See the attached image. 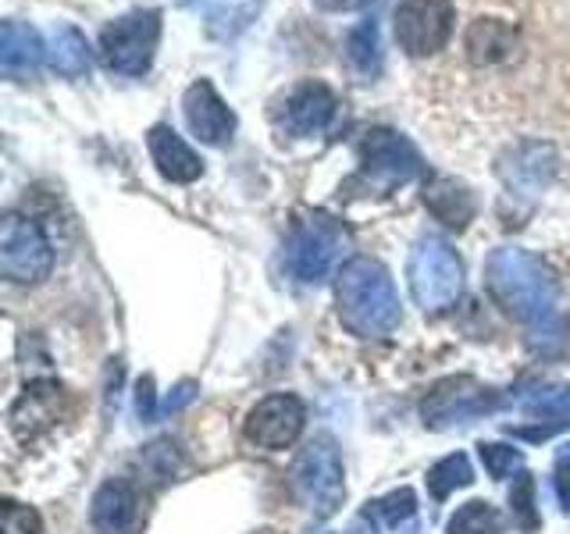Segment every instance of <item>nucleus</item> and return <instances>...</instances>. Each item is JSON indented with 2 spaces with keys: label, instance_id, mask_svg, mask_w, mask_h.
Wrapping results in <instances>:
<instances>
[{
  "label": "nucleus",
  "instance_id": "1",
  "mask_svg": "<svg viewBox=\"0 0 570 534\" xmlns=\"http://www.w3.org/2000/svg\"><path fill=\"white\" fill-rule=\"evenodd\" d=\"M485 281L495 303L513 320L542 332L557 317V278L549 267L521 246H499L489 254Z\"/></svg>",
  "mask_w": 570,
  "mask_h": 534
},
{
  "label": "nucleus",
  "instance_id": "2",
  "mask_svg": "<svg viewBox=\"0 0 570 534\" xmlns=\"http://www.w3.org/2000/svg\"><path fill=\"white\" fill-rule=\"evenodd\" d=\"M338 320L361 338H382L400 325V296L379 260L353 257L335 275Z\"/></svg>",
  "mask_w": 570,
  "mask_h": 534
},
{
  "label": "nucleus",
  "instance_id": "3",
  "mask_svg": "<svg viewBox=\"0 0 570 534\" xmlns=\"http://www.w3.org/2000/svg\"><path fill=\"white\" fill-rule=\"evenodd\" d=\"M406 278H410V293H414L424 314L450 310L463 293V264L456 257V249L439 236H424L410 249Z\"/></svg>",
  "mask_w": 570,
  "mask_h": 534
},
{
  "label": "nucleus",
  "instance_id": "4",
  "mask_svg": "<svg viewBox=\"0 0 570 534\" xmlns=\"http://www.w3.org/2000/svg\"><path fill=\"white\" fill-rule=\"evenodd\" d=\"M157 40H160V11L136 8L129 14L115 18V22L100 32L97 53L104 68L118 71V76H147L154 65Z\"/></svg>",
  "mask_w": 570,
  "mask_h": 534
},
{
  "label": "nucleus",
  "instance_id": "5",
  "mask_svg": "<svg viewBox=\"0 0 570 534\" xmlns=\"http://www.w3.org/2000/svg\"><path fill=\"white\" fill-rule=\"evenodd\" d=\"M456 26L453 0H400L396 14H392V29H396V43L406 58H432L445 50Z\"/></svg>",
  "mask_w": 570,
  "mask_h": 534
},
{
  "label": "nucleus",
  "instance_id": "6",
  "mask_svg": "<svg viewBox=\"0 0 570 534\" xmlns=\"http://www.w3.org/2000/svg\"><path fill=\"white\" fill-rule=\"evenodd\" d=\"M53 249L40 221L26 214H8L0 221V271L18 285H36L50 275Z\"/></svg>",
  "mask_w": 570,
  "mask_h": 534
},
{
  "label": "nucleus",
  "instance_id": "7",
  "mask_svg": "<svg viewBox=\"0 0 570 534\" xmlns=\"http://www.w3.org/2000/svg\"><path fill=\"white\" fill-rule=\"evenodd\" d=\"M350 236L346 228L325 218V214H314V218L299 221L289 236V254H285V264L299 281H325L328 271L335 267V260L343 257Z\"/></svg>",
  "mask_w": 570,
  "mask_h": 534
},
{
  "label": "nucleus",
  "instance_id": "8",
  "mask_svg": "<svg viewBox=\"0 0 570 534\" xmlns=\"http://www.w3.org/2000/svg\"><path fill=\"white\" fill-rule=\"evenodd\" d=\"M293 485L311 513L332 516L338 510L346 485H343V459H338L332 438H314L307 449L299 453L293 467Z\"/></svg>",
  "mask_w": 570,
  "mask_h": 534
},
{
  "label": "nucleus",
  "instance_id": "9",
  "mask_svg": "<svg viewBox=\"0 0 570 534\" xmlns=\"http://www.w3.org/2000/svg\"><path fill=\"white\" fill-rule=\"evenodd\" d=\"M495 409H499V396L492 388H485L474 378H445L428 392L421 414L428 427L445 432V427L471 424L485 414H495Z\"/></svg>",
  "mask_w": 570,
  "mask_h": 534
},
{
  "label": "nucleus",
  "instance_id": "10",
  "mask_svg": "<svg viewBox=\"0 0 570 534\" xmlns=\"http://www.w3.org/2000/svg\"><path fill=\"white\" fill-rule=\"evenodd\" d=\"M361 168L364 178L379 189H392L410 182L421 171V157L414 142L392 129H371L361 139Z\"/></svg>",
  "mask_w": 570,
  "mask_h": 534
},
{
  "label": "nucleus",
  "instance_id": "11",
  "mask_svg": "<svg viewBox=\"0 0 570 534\" xmlns=\"http://www.w3.org/2000/svg\"><path fill=\"white\" fill-rule=\"evenodd\" d=\"M303 421H307L303 403L293 392H278V396H267L249 409L243 432L261 449H285V445H293L299 438Z\"/></svg>",
  "mask_w": 570,
  "mask_h": 534
},
{
  "label": "nucleus",
  "instance_id": "12",
  "mask_svg": "<svg viewBox=\"0 0 570 534\" xmlns=\"http://www.w3.org/2000/svg\"><path fill=\"white\" fill-rule=\"evenodd\" d=\"M61 417H65V388L58 382L26 385V392L8 409V424H11L14 438L26 445L47 435Z\"/></svg>",
  "mask_w": 570,
  "mask_h": 534
},
{
  "label": "nucleus",
  "instance_id": "13",
  "mask_svg": "<svg viewBox=\"0 0 570 534\" xmlns=\"http://www.w3.org/2000/svg\"><path fill=\"white\" fill-rule=\"evenodd\" d=\"M335 107H338V100H335L332 89L325 82L307 79V82L289 89V97L282 100L275 118L289 136H317V132L328 129Z\"/></svg>",
  "mask_w": 570,
  "mask_h": 534
},
{
  "label": "nucleus",
  "instance_id": "14",
  "mask_svg": "<svg viewBox=\"0 0 570 534\" xmlns=\"http://www.w3.org/2000/svg\"><path fill=\"white\" fill-rule=\"evenodd\" d=\"M183 111H186L189 132L200 142H207V147H222V142H228L232 132H236V115H232V107L218 97V89L207 79H196L186 89Z\"/></svg>",
  "mask_w": 570,
  "mask_h": 534
},
{
  "label": "nucleus",
  "instance_id": "15",
  "mask_svg": "<svg viewBox=\"0 0 570 534\" xmlns=\"http://www.w3.org/2000/svg\"><path fill=\"white\" fill-rule=\"evenodd\" d=\"M463 53L474 68H507L521 53V32L503 18H474L463 32Z\"/></svg>",
  "mask_w": 570,
  "mask_h": 534
},
{
  "label": "nucleus",
  "instance_id": "16",
  "mask_svg": "<svg viewBox=\"0 0 570 534\" xmlns=\"http://www.w3.org/2000/svg\"><path fill=\"white\" fill-rule=\"evenodd\" d=\"M503 171L507 186L524 192V196H539L549 182H552V171H557V157H552L549 142H517V147L503 157Z\"/></svg>",
  "mask_w": 570,
  "mask_h": 534
},
{
  "label": "nucleus",
  "instance_id": "17",
  "mask_svg": "<svg viewBox=\"0 0 570 534\" xmlns=\"http://www.w3.org/2000/svg\"><path fill=\"white\" fill-rule=\"evenodd\" d=\"M147 147H150L157 171L165 175L168 182L189 186V182H196V178L204 175L200 157L189 150V142L178 136L171 125H154L150 136H147Z\"/></svg>",
  "mask_w": 570,
  "mask_h": 534
},
{
  "label": "nucleus",
  "instance_id": "18",
  "mask_svg": "<svg viewBox=\"0 0 570 534\" xmlns=\"http://www.w3.org/2000/svg\"><path fill=\"white\" fill-rule=\"evenodd\" d=\"M94 527L104 534H132L139 524V495L129 481H107L94 495Z\"/></svg>",
  "mask_w": 570,
  "mask_h": 534
},
{
  "label": "nucleus",
  "instance_id": "19",
  "mask_svg": "<svg viewBox=\"0 0 570 534\" xmlns=\"http://www.w3.org/2000/svg\"><path fill=\"white\" fill-rule=\"evenodd\" d=\"M40 61H47L43 36L29 22H4V29H0V68H4V76H32Z\"/></svg>",
  "mask_w": 570,
  "mask_h": 534
},
{
  "label": "nucleus",
  "instance_id": "20",
  "mask_svg": "<svg viewBox=\"0 0 570 534\" xmlns=\"http://www.w3.org/2000/svg\"><path fill=\"white\" fill-rule=\"evenodd\" d=\"M424 207L450 228H463L474 218V196L460 182H453V178H435V182L424 189Z\"/></svg>",
  "mask_w": 570,
  "mask_h": 534
},
{
  "label": "nucleus",
  "instance_id": "21",
  "mask_svg": "<svg viewBox=\"0 0 570 534\" xmlns=\"http://www.w3.org/2000/svg\"><path fill=\"white\" fill-rule=\"evenodd\" d=\"M47 65L65 79H79L89 71V47L76 26H58L47 40Z\"/></svg>",
  "mask_w": 570,
  "mask_h": 534
},
{
  "label": "nucleus",
  "instance_id": "22",
  "mask_svg": "<svg viewBox=\"0 0 570 534\" xmlns=\"http://www.w3.org/2000/svg\"><path fill=\"white\" fill-rule=\"evenodd\" d=\"M474 481V471H471V459L463 453H453L439 459L432 471H428V492H432V498H450L456 488H468Z\"/></svg>",
  "mask_w": 570,
  "mask_h": 534
},
{
  "label": "nucleus",
  "instance_id": "23",
  "mask_svg": "<svg viewBox=\"0 0 570 534\" xmlns=\"http://www.w3.org/2000/svg\"><path fill=\"white\" fill-rule=\"evenodd\" d=\"M450 534H503V516L495 513L492 503H481V498H471V503H463L453 516L450 524H445Z\"/></svg>",
  "mask_w": 570,
  "mask_h": 534
},
{
  "label": "nucleus",
  "instance_id": "24",
  "mask_svg": "<svg viewBox=\"0 0 570 534\" xmlns=\"http://www.w3.org/2000/svg\"><path fill=\"white\" fill-rule=\"evenodd\" d=\"M521 409L528 417H546L549 424H567L570 417V385H546L521 396Z\"/></svg>",
  "mask_w": 570,
  "mask_h": 534
},
{
  "label": "nucleus",
  "instance_id": "25",
  "mask_svg": "<svg viewBox=\"0 0 570 534\" xmlns=\"http://www.w3.org/2000/svg\"><path fill=\"white\" fill-rule=\"evenodd\" d=\"M374 513H379L382 521L392 531H400V534H414L417 531V495L410 488H396V492H389L385 498H379V503H374Z\"/></svg>",
  "mask_w": 570,
  "mask_h": 534
},
{
  "label": "nucleus",
  "instance_id": "26",
  "mask_svg": "<svg viewBox=\"0 0 570 534\" xmlns=\"http://www.w3.org/2000/svg\"><path fill=\"white\" fill-rule=\"evenodd\" d=\"M350 61L361 76H374L382 68V53H379V22L367 18L353 32H350Z\"/></svg>",
  "mask_w": 570,
  "mask_h": 534
},
{
  "label": "nucleus",
  "instance_id": "27",
  "mask_svg": "<svg viewBox=\"0 0 570 534\" xmlns=\"http://www.w3.org/2000/svg\"><path fill=\"white\" fill-rule=\"evenodd\" d=\"M478 456L485 463L489 477H495V481H507L513 471H521V463H524L521 449H513V445H503V442H481Z\"/></svg>",
  "mask_w": 570,
  "mask_h": 534
},
{
  "label": "nucleus",
  "instance_id": "28",
  "mask_svg": "<svg viewBox=\"0 0 570 534\" xmlns=\"http://www.w3.org/2000/svg\"><path fill=\"white\" fill-rule=\"evenodd\" d=\"M510 510H513V521L524 531H539V510H534V477L531 474H521L513 481Z\"/></svg>",
  "mask_w": 570,
  "mask_h": 534
},
{
  "label": "nucleus",
  "instance_id": "29",
  "mask_svg": "<svg viewBox=\"0 0 570 534\" xmlns=\"http://www.w3.org/2000/svg\"><path fill=\"white\" fill-rule=\"evenodd\" d=\"M40 513L14 503V498H4V534H40Z\"/></svg>",
  "mask_w": 570,
  "mask_h": 534
},
{
  "label": "nucleus",
  "instance_id": "30",
  "mask_svg": "<svg viewBox=\"0 0 570 534\" xmlns=\"http://www.w3.org/2000/svg\"><path fill=\"white\" fill-rule=\"evenodd\" d=\"M136 414H139L142 424L157 421V392H154L150 374H142V378L136 382Z\"/></svg>",
  "mask_w": 570,
  "mask_h": 534
},
{
  "label": "nucleus",
  "instance_id": "31",
  "mask_svg": "<svg viewBox=\"0 0 570 534\" xmlns=\"http://www.w3.org/2000/svg\"><path fill=\"white\" fill-rule=\"evenodd\" d=\"M552 488H557V498L563 513H570V445H563L557 456V471H552Z\"/></svg>",
  "mask_w": 570,
  "mask_h": 534
},
{
  "label": "nucleus",
  "instance_id": "32",
  "mask_svg": "<svg viewBox=\"0 0 570 534\" xmlns=\"http://www.w3.org/2000/svg\"><path fill=\"white\" fill-rule=\"evenodd\" d=\"M175 445L171 442H154L147 449V463H157V477H171V463H175Z\"/></svg>",
  "mask_w": 570,
  "mask_h": 534
},
{
  "label": "nucleus",
  "instance_id": "33",
  "mask_svg": "<svg viewBox=\"0 0 570 534\" xmlns=\"http://www.w3.org/2000/svg\"><path fill=\"white\" fill-rule=\"evenodd\" d=\"M196 399V382H178L175 388H171V396L165 399V414H178L186 403H193Z\"/></svg>",
  "mask_w": 570,
  "mask_h": 534
},
{
  "label": "nucleus",
  "instance_id": "34",
  "mask_svg": "<svg viewBox=\"0 0 570 534\" xmlns=\"http://www.w3.org/2000/svg\"><path fill=\"white\" fill-rule=\"evenodd\" d=\"M367 4H374V0H314V8L332 11V14H338V11H361Z\"/></svg>",
  "mask_w": 570,
  "mask_h": 534
},
{
  "label": "nucleus",
  "instance_id": "35",
  "mask_svg": "<svg viewBox=\"0 0 570 534\" xmlns=\"http://www.w3.org/2000/svg\"><path fill=\"white\" fill-rule=\"evenodd\" d=\"M261 534H272V531H261Z\"/></svg>",
  "mask_w": 570,
  "mask_h": 534
}]
</instances>
